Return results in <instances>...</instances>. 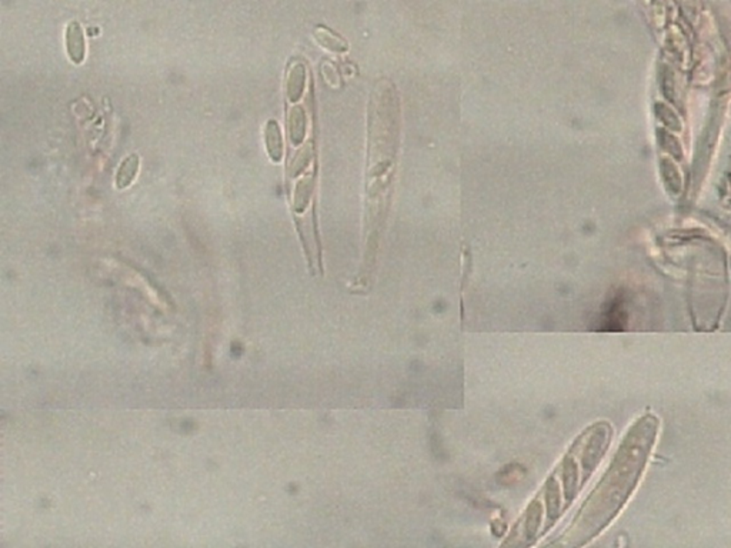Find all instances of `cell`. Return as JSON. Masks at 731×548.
<instances>
[{"instance_id":"cell-1","label":"cell","mask_w":731,"mask_h":548,"mask_svg":"<svg viewBox=\"0 0 731 548\" xmlns=\"http://www.w3.org/2000/svg\"><path fill=\"white\" fill-rule=\"evenodd\" d=\"M66 50L71 61L81 63L86 56V43L81 26L79 21H71L66 27Z\"/></svg>"},{"instance_id":"cell-2","label":"cell","mask_w":731,"mask_h":548,"mask_svg":"<svg viewBox=\"0 0 731 548\" xmlns=\"http://www.w3.org/2000/svg\"><path fill=\"white\" fill-rule=\"evenodd\" d=\"M304 86H306V67L302 63H296L290 69L289 76H287V83H286L287 99L292 103L299 101L303 94Z\"/></svg>"},{"instance_id":"cell-3","label":"cell","mask_w":731,"mask_h":548,"mask_svg":"<svg viewBox=\"0 0 731 548\" xmlns=\"http://www.w3.org/2000/svg\"><path fill=\"white\" fill-rule=\"evenodd\" d=\"M264 141L266 149L270 156V159L274 163H279L283 157V139L280 133L279 123L276 120H269L264 130Z\"/></svg>"},{"instance_id":"cell-4","label":"cell","mask_w":731,"mask_h":548,"mask_svg":"<svg viewBox=\"0 0 731 548\" xmlns=\"http://www.w3.org/2000/svg\"><path fill=\"white\" fill-rule=\"evenodd\" d=\"M306 126H307V120H306V111L302 106H294L292 110H290V116H289V136H290V141L294 144V146H299L304 136H306Z\"/></svg>"},{"instance_id":"cell-5","label":"cell","mask_w":731,"mask_h":548,"mask_svg":"<svg viewBox=\"0 0 731 548\" xmlns=\"http://www.w3.org/2000/svg\"><path fill=\"white\" fill-rule=\"evenodd\" d=\"M139 166H140V160H139L137 154H130L121 161V164L119 166L117 174H116L117 189H126L131 184V181L134 180V177L139 171Z\"/></svg>"},{"instance_id":"cell-6","label":"cell","mask_w":731,"mask_h":548,"mask_svg":"<svg viewBox=\"0 0 731 548\" xmlns=\"http://www.w3.org/2000/svg\"><path fill=\"white\" fill-rule=\"evenodd\" d=\"M312 191H313V177L312 176H306L304 179H302L296 184L294 201H293L294 211L302 213L307 207L309 200L312 197Z\"/></svg>"},{"instance_id":"cell-7","label":"cell","mask_w":731,"mask_h":548,"mask_svg":"<svg viewBox=\"0 0 731 548\" xmlns=\"http://www.w3.org/2000/svg\"><path fill=\"white\" fill-rule=\"evenodd\" d=\"M316 39L319 40V43L323 47L333 50V51H344L347 49L346 43L342 39H339L336 34L330 33L329 30H326L323 27H319L316 30Z\"/></svg>"},{"instance_id":"cell-8","label":"cell","mask_w":731,"mask_h":548,"mask_svg":"<svg viewBox=\"0 0 731 548\" xmlns=\"http://www.w3.org/2000/svg\"><path fill=\"white\" fill-rule=\"evenodd\" d=\"M310 157H312V146L310 144H306L297 154L296 157L293 159L290 167H289V176L290 177H296L299 173H302L303 169H306V166L309 164L310 161Z\"/></svg>"}]
</instances>
